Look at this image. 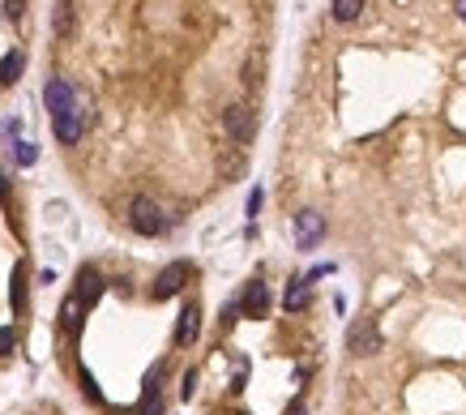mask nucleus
<instances>
[{
  "label": "nucleus",
  "instance_id": "obj_7",
  "mask_svg": "<svg viewBox=\"0 0 466 415\" xmlns=\"http://www.w3.org/2000/svg\"><path fill=\"white\" fill-rule=\"evenodd\" d=\"M197 330H201V308L184 304L180 321H176V347H192V343H197Z\"/></svg>",
  "mask_w": 466,
  "mask_h": 415
},
{
  "label": "nucleus",
  "instance_id": "obj_10",
  "mask_svg": "<svg viewBox=\"0 0 466 415\" xmlns=\"http://www.w3.org/2000/svg\"><path fill=\"white\" fill-rule=\"evenodd\" d=\"M21 69H26V56H21V52H9L5 60H0V82H5V86H13Z\"/></svg>",
  "mask_w": 466,
  "mask_h": 415
},
{
  "label": "nucleus",
  "instance_id": "obj_8",
  "mask_svg": "<svg viewBox=\"0 0 466 415\" xmlns=\"http://www.w3.org/2000/svg\"><path fill=\"white\" fill-rule=\"evenodd\" d=\"M43 103H47V112H52V116L69 112V107H73V86H69L64 78H52V82L43 86Z\"/></svg>",
  "mask_w": 466,
  "mask_h": 415
},
{
  "label": "nucleus",
  "instance_id": "obj_14",
  "mask_svg": "<svg viewBox=\"0 0 466 415\" xmlns=\"http://www.w3.org/2000/svg\"><path fill=\"white\" fill-rule=\"evenodd\" d=\"M458 13H462V17H466V0H458Z\"/></svg>",
  "mask_w": 466,
  "mask_h": 415
},
{
  "label": "nucleus",
  "instance_id": "obj_1",
  "mask_svg": "<svg viewBox=\"0 0 466 415\" xmlns=\"http://www.w3.org/2000/svg\"><path fill=\"white\" fill-rule=\"evenodd\" d=\"M129 227L137 236H163L171 227V214L154 202V197H145V193H137V197H129Z\"/></svg>",
  "mask_w": 466,
  "mask_h": 415
},
{
  "label": "nucleus",
  "instance_id": "obj_4",
  "mask_svg": "<svg viewBox=\"0 0 466 415\" xmlns=\"http://www.w3.org/2000/svg\"><path fill=\"white\" fill-rule=\"evenodd\" d=\"M82 129H86V112H82L78 103L56 116V141H60V145H78V141H82Z\"/></svg>",
  "mask_w": 466,
  "mask_h": 415
},
{
  "label": "nucleus",
  "instance_id": "obj_3",
  "mask_svg": "<svg viewBox=\"0 0 466 415\" xmlns=\"http://www.w3.org/2000/svg\"><path fill=\"white\" fill-rule=\"evenodd\" d=\"M223 129H227V137L235 141V145H249L253 141V112L249 107H227L223 112Z\"/></svg>",
  "mask_w": 466,
  "mask_h": 415
},
{
  "label": "nucleus",
  "instance_id": "obj_13",
  "mask_svg": "<svg viewBox=\"0 0 466 415\" xmlns=\"http://www.w3.org/2000/svg\"><path fill=\"white\" fill-rule=\"evenodd\" d=\"M13 159H17L21 167H30V163L39 159V150H35V145H30V141H17V145H13Z\"/></svg>",
  "mask_w": 466,
  "mask_h": 415
},
{
  "label": "nucleus",
  "instance_id": "obj_5",
  "mask_svg": "<svg viewBox=\"0 0 466 415\" xmlns=\"http://www.w3.org/2000/svg\"><path fill=\"white\" fill-rule=\"evenodd\" d=\"M347 347H351L355 355H373V351H381V334H377V326L368 321V317L351 326V334H347Z\"/></svg>",
  "mask_w": 466,
  "mask_h": 415
},
{
  "label": "nucleus",
  "instance_id": "obj_6",
  "mask_svg": "<svg viewBox=\"0 0 466 415\" xmlns=\"http://www.w3.org/2000/svg\"><path fill=\"white\" fill-rule=\"evenodd\" d=\"M321 231H325V214H316V210L296 214V244L300 249H312V244L321 240Z\"/></svg>",
  "mask_w": 466,
  "mask_h": 415
},
{
  "label": "nucleus",
  "instance_id": "obj_11",
  "mask_svg": "<svg viewBox=\"0 0 466 415\" xmlns=\"http://www.w3.org/2000/svg\"><path fill=\"white\" fill-rule=\"evenodd\" d=\"M359 9H364V0H334V17L338 21H355Z\"/></svg>",
  "mask_w": 466,
  "mask_h": 415
},
{
  "label": "nucleus",
  "instance_id": "obj_2",
  "mask_svg": "<svg viewBox=\"0 0 466 415\" xmlns=\"http://www.w3.org/2000/svg\"><path fill=\"white\" fill-rule=\"evenodd\" d=\"M188 261H171L167 270L154 274V287H150V300H171V296H180L184 283H188Z\"/></svg>",
  "mask_w": 466,
  "mask_h": 415
},
{
  "label": "nucleus",
  "instance_id": "obj_12",
  "mask_svg": "<svg viewBox=\"0 0 466 415\" xmlns=\"http://www.w3.org/2000/svg\"><path fill=\"white\" fill-rule=\"evenodd\" d=\"M73 30V5L69 0H60V9H56V35H69Z\"/></svg>",
  "mask_w": 466,
  "mask_h": 415
},
{
  "label": "nucleus",
  "instance_id": "obj_9",
  "mask_svg": "<svg viewBox=\"0 0 466 415\" xmlns=\"http://www.w3.org/2000/svg\"><path fill=\"white\" fill-rule=\"evenodd\" d=\"M308 300H312L308 279H291V283H287V296H283L287 312H304V308H308Z\"/></svg>",
  "mask_w": 466,
  "mask_h": 415
}]
</instances>
